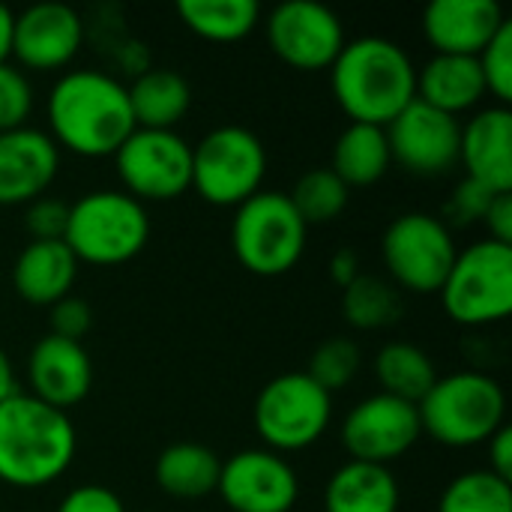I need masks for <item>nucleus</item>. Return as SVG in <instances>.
Returning a JSON list of instances; mask_svg holds the SVG:
<instances>
[{
	"label": "nucleus",
	"mask_w": 512,
	"mask_h": 512,
	"mask_svg": "<svg viewBox=\"0 0 512 512\" xmlns=\"http://www.w3.org/2000/svg\"><path fill=\"white\" fill-rule=\"evenodd\" d=\"M255 432L273 453H300L312 447L333 420V396L306 372H285L267 381L255 399Z\"/></svg>",
	"instance_id": "obj_9"
},
{
	"label": "nucleus",
	"mask_w": 512,
	"mask_h": 512,
	"mask_svg": "<svg viewBox=\"0 0 512 512\" xmlns=\"http://www.w3.org/2000/svg\"><path fill=\"white\" fill-rule=\"evenodd\" d=\"M375 378L381 393L420 405V399L438 381V369L423 348L411 342H387L375 357Z\"/></svg>",
	"instance_id": "obj_28"
},
{
	"label": "nucleus",
	"mask_w": 512,
	"mask_h": 512,
	"mask_svg": "<svg viewBox=\"0 0 512 512\" xmlns=\"http://www.w3.org/2000/svg\"><path fill=\"white\" fill-rule=\"evenodd\" d=\"M69 225V204L57 198H36L24 207V228L30 240H63Z\"/></svg>",
	"instance_id": "obj_35"
},
{
	"label": "nucleus",
	"mask_w": 512,
	"mask_h": 512,
	"mask_svg": "<svg viewBox=\"0 0 512 512\" xmlns=\"http://www.w3.org/2000/svg\"><path fill=\"white\" fill-rule=\"evenodd\" d=\"M444 312L462 327H492L512 312V246L480 240L462 249L441 285Z\"/></svg>",
	"instance_id": "obj_7"
},
{
	"label": "nucleus",
	"mask_w": 512,
	"mask_h": 512,
	"mask_svg": "<svg viewBox=\"0 0 512 512\" xmlns=\"http://www.w3.org/2000/svg\"><path fill=\"white\" fill-rule=\"evenodd\" d=\"M507 21L495 0H432L423 12V33L435 54L480 57Z\"/></svg>",
	"instance_id": "obj_19"
},
{
	"label": "nucleus",
	"mask_w": 512,
	"mask_h": 512,
	"mask_svg": "<svg viewBox=\"0 0 512 512\" xmlns=\"http://www.w3.org/2000/svg\"><path fill=\"white\" fill-rule=\"evenodd\" d=\"M492 198H495V192H489V189L480 186L477 180L465 177V180L453 189V195H450V201H447V216H450L453 225H474V222H483L486 207H489Z\"/></svg>",
	"instance_id": "obj_37"
},
{
	"label": "nucleus",
	"mask_w": 512,
	"mask_h": 512,
	"mask_svg": "<svg viewBox=\"0 0 512 512\" xmlns=\"http://www.w3.org/2000/svg\"><path fill=\"white\" fill-rule=\"evenodd\" d=\"M402 294L390 279L360 273L342 288V315L354 330H384L402 318Z\"/></svg>",
	"instance_id": "obj_29"
},
{
	"label": "nucleus",
	"mask_w": 512,
	"mask_h": 512,
	"mask_svg": "<svg viewBox=\"0 0 512 512\" xmlns=\"http://www.w3.org/2000/svg\"><path fill=\"white\" fill-rule=\"evenodd\" d=\"M489 468L486 471H492L495 477H501V480H507L512 483V429L510 423L507 426H501L489 441Z\"/></svg>",
	"instance_id": "obj_40"
},
{
	"label": "nucleus",
	"mask_w": 512,
	"mask_h": 512,
	"mask_svg": "<svg viewBox=\"0 0 512 512\" xmlns=\"http://www.w3.org/2000/svg\"><path fill=\"white\" fill-rule=\"evenodd\" d=\"M219 471H222V459L210 447L192 444V441L171 444L156 459L159 489L165 495L183 498V501H195V498L216 492Z\"/></svg>",
	"instance_id": "obj_26"
},
{
	"label": "nucleus",
	"mask_w": 512,
	"mask_h": 512,
	"mask_svg": "<svg viewBox=\"0 0 512 512\" xmlns=\"http://www.w3.org/2000/svg\"><path fill=\"white\" fill-rule=\"evenodd\" d=\"M177 15L195 36L228 45L246 39L258 27L261 6L255 0H180Z\"/></svg>",
	"instance_id": "obj_27"
},
{
	"label": "nucleus",
	"mask_w": 512,
	"mask_h": 512,
	"mask_svg": "<svg viewBox=\"0 0 512 512\" xmlns=\"http://www.w3.org/2000/svg\"><path fill=\"white\" fill-rule=\"evenodd\" d=\"M288 198L306 225H327L345 213L351 201V189L330 168H309L294 183Z\"/></svg>",
	"instance_id": "obj_30"
},
{
	"label": "nucleus",
	"mask_w": 512,
	"mask_h": 512,
	"mask_svg": "<svg viewBox=\"0 0 512 512\" xmlns=\"http://www.w3.org/2000/svg\"><path fill=\"white\" fill-rule=\"evenodd\" d=\"M420 414L417 405L375 393L357 402L342 423V447L354 462L390 468L420 441Z\"/></svg>",
	"instance_id": "obj_13"
},
{
	"label": "nucleus",
	"mask_w": 512,
	"mask_h": 512,
	"mask_svg": "<svg viewBox=\"0 0 512 512\" xmlns=\"http://www.w3.org/2000/svg\"><path fill=\"white\" fill-rule=\"evenodd\" d=\"M438 512H512V483L492 471H465L444 489Z\"/></svg>",
	"instance_id": "obj_31"
},
{
	"label": "nucleus",
	"mask_w": 512,
	"mask_h": 512,
	"mask_svg": "<svg viewBox=\"0 0 512 512\" xmlns=\"http://www.w3.org/2000/svg\"><path fill=\"white\" fill-rule=\"evenodd\" d=\"M12 27H15V12L0 3V63H9L12 57Z\"/></svg>",
	"instance_id": "obj_42"
},
{
	"label": "nucleus",
	"mask_w": 512,
	"mask_h": 512,
	"mask_svg": "<svg viewBox=\"0 0 512 512\" xmlns=\"http://www.w3.org/2000/svg\"><path fill=\"white\" fill-rule=\"evenodd\" d=\"M75 276L78 258L69 252L63 240H30L12 264L15 294L30 306L45 309L69 297Z\"/></svg>",
	"instance_id": "obj_21"
},
{
	"label": "nucleus",
	"mask_w": 512,
	"mask_h": 512,
	"mask_svg": "<svg viewBox=\"0 0 512 512\" xmlns=\"http://www.w3.org/2000/svg\"><path fill=\"white\" fill-rule=\"evenodd\" d=\"M54 512H126V507L117 498V492L87 483V486H75L72 492H66Z\"/></svg>",
	"instance_id": "obj_38"
},
{
	"label": "nucleus",
	"mask_w": 512,
	"mask_h": 512,
	"mask_svg": "<svg viewBox=\"0 0 512 512\" xmlns=\"http://www.w3.org/2000/svg\"><path fill=\"white\" fill-rule=\"evenodd\" d=\"M216 492L234 512H291L300 498L297 471L273 450H240L222 462Z\"/></svg>",
	"instance_id": "obj_15"
},
{
	"label": "nucleus",
	"mask_w": 512,
	"mask_h": 512,
	"mask_svg": "<svg viewBox=\"0 0 512 512\" xmlns=\"http://www.w3.org/2000/svg\"><path fill=\"white\" fill-rule=\"evenodd\" d=\"M393 165L390 144L384 126H366V123H348L336 144H333V159L330 171L348 186V189H363L375 186Z\"/></svg>",
	"instance_id": "obj_25"
},
{
	"label": "nucleus",
	"mask_w": 512,
	"mask_h": 512,
	"mask_svg": "<svg viewBox=\"0 0 512 512\" xmlns=\"http://www.w3.org/2000/svg\"><path fill=\"white\" fill-rule=\"evenodd\" d=\"M360 276V258L354 249H339L330 261V279L339 285V288H348L354 279Z\"/></svg>",
	"instance_id": "obj_41"
},
{
	"label": "nucleus",
	"mask_w": 512,
	"mask_h": 512,
	"mask_svg": "<svg viewBox=\"0 0 512 512\" xmlns=\"http://www.w3.org/2000/svg\"><path fill=\"white\" fill-rule=\"evenodd\" d=\"M267 42L273 54L300 72L330 69L345 48V27L339 15L312 0L279 3L267 15Z\"/></svg>",
	"instance_id": "obj_12"
},
{
	"label": "nucleus",
	"mask_w": 512,
	"mask_h": 512,
	"mask_svg": "<svg viewBox=\"0 0 512 512\" xmlns=\"http://www.w3.org/2000/svg\"><path fill=\"white\" fill-rule=\"evenodd\" d=\"M78 450V432L66 411L30 393L0 402V483L12 489H45L60 480Z\"/></svg>",
	"instance_id": "obj_3"
},
{
	"label": "nucleus",
	"mask_w": 512,
	"mask_h": 512,
	"mask_svg": "<svg viewBox=\"0 0 512 512\" xmlns=\"http://www.w3.org/2000/svg\"><path fill=\"white\" fill-rule=\"evenodd\" d=\"M45 117L51 141L84 159L114 156L138 129L126 84L99 69L63 72L48 93Z\"/></svg>",
	"instance_id": "obj_1"
},
{
	"label": "nucleus",
	"mask_w": 512,
	"mask_h": 512,
	"mask_svg": "<svg viewBox=\"0 0 512 512\" xmlns=\"http://www.w3.org/2000/svg\"><path fill=\"white\" fill-rule=\"evenodd\" d=\"M330 90L351 123L387 126L417 99V66L399 42L360 36L333 60Z\"/></svg>",
	"instance_id": "obj_2"
},
{
	"label": "nucleus",
	"mask_w": 512,
	"mask_h": 512,
	"mask_svg": "<svg viewBox=\"0 0 512 512\" xmlns=\"http://www.w3.org/2000/svg\"><path fill=\"white\" fill-rule=\"evenodd\" d=\"M483 96H486V81L477 57L435 54L417 72V99L450 117L477 108Z\"/></svg>",
	"instance_id": "obj_22"
},
{
	"label": "nucleus",
	"mask_w": 512,
	"mask_h": 512,
	"mask_svg": "<svg viewBox=\"0 0 512 512\" xmlns=\"http://www.w3.org/2000/svg\"><path fill=\"white\" fill-rule=\"evenodd\" d=\"M267 150L246 126H219L192 147V189L213 207H240L261 192Z\"/></svg>",
	"instance_id": "obj_8"
},
{
	"label": "nucleus",
	"mask_w": 512,
	"mask_h": 512,
	"mask_svg": "<svg viewBox=\"0 0 512 512\" xmlns=\"http://www.w3.org/2000/svg\"><path fill=\"white\" fill-rule=\"evenodd\" d=\"M33 111V84L15 63H0V132L27 126Z\"/></svg>",
	"instance_id": "obj_34"
},
{
	"label": "nucleus",
	"mask_w": 512,
	"mask_h": 512,
	"mask_svg": "<svg viewBox=\"0 0 512 512\" xmlns=\"http://www.w3.org/2000/svg\"><path fill=\"white\" fill-rule=\"evenodd\" d=\"M483 225L489 228V240L512 246V192H498L489 201Z\"/></svg>",
	"instance_id": "obj_39"
},
{
	"label": "nucleus",
	"mask_w": 512,
	"mask_h": 512,
	"mask_svg": "<svg viewBox=\"0 0 512 512\" xmlns=\"http://www.w3.org/2000/svg\"><path fill=\"white\" fill-rule=\"evenodd\" d=\"M126 93L138 129H174L192 105L189 81L174 69H144Z\"/></svg>",
	"instance_id": "obj_24"
},
{
	"label": "nucleus",
	"mask_w": 512,
	"mask_h": 512,
	"mask_svg": "<svg viewBox=\"0 0 512 512\" xmlns=\"http://www.w3.org/2000/svg\"><path fill=\"white\" fill-rule=\"evenodd\" d=\"M27 381L33 399L66 411L90 396L93 360L81 342H69L48 333L33 345L27 357Z\"/></svg>",
	"instance_id": "obj_18"
},
{
	"label": "nucleus",
	"mask_w": 512,
	"mask_h": 512,
	"mask_svg": "<svg viewBox=\"0 0 512 512\" xmlns=\"http://www.w3.org/2000/svg\"><path fill=\"white\" fill-rule=\"evenodd\" d=\"M57 171L60 147L48 132L33 126L0 132V207H27L42 198Z\"/></svg>",
	"instance_id": "obj_17"
},
{
	"label": "nucleus",
	"mask_w": 512,
	"mask_h": 512,
	"mask_svg": "<svg viewBox=\"0 0 512 512\" xmlns=\"http://www.w3.org/2000/svg\"><path fill=\"white\" fill-rule=\"evenodd\" d=\"M459 162L489 192H512V111L489 105L462 126Z\"/></svg>",
	"instance_id": "obj_20"
},
{
	"label": "nucleus",
	"mask_w": 512,
	"mask_h": 512,
	"mask_svg": "<svg viewBox=\"0 0 512 512\" xmlns=\"http://www.w3.org/2000/svg\"><path fill=\"white\" fill-rule=\"evenodd\" d=\"M84 42V21L66 3H36L15 15L12 57L18 69L57 72L66 69Z\"/></svg>",
	"instance_id": "obj_16"
},
{
	"label": "nucleus",
	"mask_w": 512,
	"mask_h": 512,
	"mask_svg": "<svg viewBox=\"0 0 512 512\" xmlns=\"http://www.w3.org/2000/svg\"><path fill=\"white\" fill-rule=\"evenodd\" d=\"M456 255L450 225L423 210L402 213L381 237V261L390 282L411 294H438Z\"/></svg>",
	"instance_id": "obj_10"
},
{
	"label": "nucleus",
	"mask_w": 512,
	"mask_h": 512,
	"mask_svg": "<svg viewBox=\"0 0 512 512\" xmlns=\"http://www.w3.org/2000/svg\"><path fill=\"white\" fill-rule=\"evenodd\" d=\"M420 429L444 447L486 444L501 426H507L504 387L477 369L444 375L417 405Z\"/></svg>",
	"instance_id": "obj_4"
},
{
	"label": "nucleus",
	"mask_w": 512,
	"mask_h": 512,
	"mask_svg": "<svg viewBox=\"0 0 512 512\" xmlns=\"http://www.w3.org/2000/svg\"><path fill=\"white\" fill-rule=\"evenodd\" d=\"M483 81H486V93H492L498 99V105L512 102V21H507L495 39L480 51L477 57Z\"/></svg>",
	"instance_id": "obj_33"
},
{
	"label": "nucleus",
	"mask_w": 512,
	"mask_h": 512,
	"mask_svg": "<svg viewBox=\"0 0 512 512\" xmlns=\"http://www.w3.org/2000/svg\"><path fill=\"white\" fill-rule=\"evenodd\" d=\"M387 144L396 165L417 177L447 174L459 162L462 147V123L420 99H414L405 111H399L387 126Z\"/></svg>",
	"instance_id": "obj_14"
},
{
	"label": "nucleus",
	"mask_w": 512,
	"mask_h": 512,
	"mask_svg": "<svg viewBox=\"0 0 512 512\" xmlns=\"http://www.w3.org/2000/svg\"><path fill=\"white\" fill-rule=\"evenodd\" d=\"M402 492L390 468L348 459L324 489V512H399Z\"/></svg>",
	"instance_id": "obj_23"
},
{
	"label": "nucleus",
	"mask_w": 512,
	"mask_h": 512,
	"mask_svg": "<svg viewBox=\"0 0 512 512\" xmlns=\"http://www.w3.org/2000/svg\"><path fill=\"white\" fill-rule=\"evenodd\" d=\"M309 243V225L294 210L288 192L261 189L243 201L231 222L234 258L255 276L291 273Z\"/></svg>",
	"instance_id": "obj_6"
},
{
	"label": "nucleus",
	"mask_w": 512,
	"mask_h": 512,
	"mask_svg": "<svg viewBox=\"0 0 512 512\" xmlns=\"http://www.w3.org/2000/svg\"><path fill=\"white\" fill-rule=\"evenodd\" d=\"M150 240V216L123 189H96L69 204L63 243L78 264L117 267L141 255Z\"/></svg>",
	"instance_id": "obj_5"
},
{
	"label": "nucleus",
	"mask_w": 512,
	"mask_h": 512,
	"mask_svg": "<svg viewBox=\"0 0 512 512\" xmlns=\"http://www.w3.org/2000/svg\"><path fill=\"white\" fill-rule=\"evenodd\" d=\"M15 393H21V390H18V381H15V372H12L9 357H6V351L0 348V402L12 399Z\"/></svg>",
	"instance_id": "obj_43"
},
{
	"label": "nucleus",
	"mask_w": 512,
	"mask_h": 512,
	"mask_svg": "<svg viewBox=\"0 0 512 512\" xmlns=\"http://www.w3.org/2000/svg\"><path fill=\"white\" fill-rule=\"evenodd\" d=\"M360 360H363V357H360L357 342H351V339H345V336L327 339V342H321V345L312 351V360H309L306 375H309L321 390H327V393L333 396V393L345 390V387L357 378Z\"/></svg>",
	"instance_id": "obj_32"
},
{
	"label": "nucleus",
	"mask_w": 512,
	"mask_h": 512,
	"mask_svg": "<svg viewBox=\"0 0 512 512\" xmlns=\"http://www.w3.org/2000/svg\"><path fill=\"white\" fill-rule=\"evenodd\" d=\"M114 168L135 201H174L192 189V144L174 129H135L114 153Z\"/></svg>",
	"instance_id": "obj_11"
},
{
	"label": "nucleus",
	"mask_w": 512,
	"mask_h": 512,
	"mask_svg": "<svg viewBox=\"0 0 512 512\" xmlns=\"http://www.w3.org/2000/svg\"><path fill=\"white\" fill-rule=\"evenodd\" d=\"M48 327H51V336L81 342L93 327V309L87 300H78L69 294V297L57 300L54 306H48Z\"/></svg>",
	"instance_id": "obj_36"
}]
</instances>
